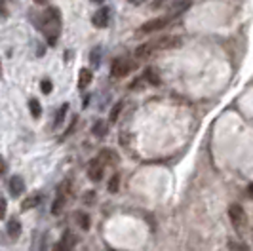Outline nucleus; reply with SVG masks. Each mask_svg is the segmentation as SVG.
Wrapping results in <instances>:
<instances>
[{"instance_id":"obj_8","label":"nucleus","mask_w":253,"mask_h":251,"mask_svg":"<svg viewBox=\"0 0 253 251\" xmlns=\"http://www.w3.org/2000/svg\"><path fill=\"white\" fill-rule=\"evenodd\" d=\"M67 194H69V188H65V185L57 190V198H55L53 206H51V213L53 215L61 213V209L65 208V202H67Z\"/></svg>"},{"instance_id":"obj_14","label":"nucleus","mask_w":253,"mask_h":251,"mask_svg":"<svg viewBox=\"0 0 253 251\" xmlns=\"http://www.w3.org/2000/svg\"><path fill=\"white\" fill-rule=\"evenodd\" d=\"M91 131H93V135H97V137H105L107 135V122H103V120H97L93 127H91Z\"/></svg>"},{"instance_id":"obj_9","label":"nucleus","mask_w":253,"mask_h":251,"mask_svg":"<svg viewBox=\"0 0 253 251\" xmlns=\"http://www.w3.org/2000/svg\"><path fill=\"white\" fill-rule=\"evenodd\" d=\"M23 192H25V183H23V179L19 175H13L12 179H10V194L15 196V198H19Z\"/></svg>"},{"instance_id":"obj_4","label":"nucleus","mask_w":253,"mask_h":251,"mask_svg":"<svg viewBox=\"0 0 253 251\" xmlns=\"http://www.w3.org/2000/svg\"><path fill=\"white\" fill-rule=\"evenodd\" d=\"M133 63L129 61L127 57H116L113 61V65H111V75L114 76V78H122V76L129 75L131 71H133Z\"/></svg>"},{"instance_id":"obj_21","label":"nucleus","mask_w":253,"mask_h":251,"mask_svg":"<svg viewBox=\"0 0 253 251\" xmlns=\"http://www.w3.org/2000/svg\"><path fill=\"white\" fill-rule=\"evenodd\" d=\"M122 105H124L122 101H118V103L114 105V109H113V111H111V116H109V120H111V124H114V122L118 120V114H120V111H122Z\"/></svg>"},{"instance_id":"obj_1","label":"nucleus","mask_w":253,"mask_h":251,"mask_svg":"<svg viewBox=\"0 0 253 251\" xmlns=\"http://www.w3.org/2000/svg\"><path fill=\"white\" fill-rule=\"evenodd\" d=\"M40 29L46 35L50 46H55L57 38L61 35V13L57 8H48L40 17Z\"/></svg>"},{"instance_id":"obj_24","label":"nucleus","mask_w":253,"mask_h":251,"mask_svg":"<svg viewBox=\"0 0 253 251\" xmlns=\"http://www.w3.org/2000/svg\"><path fill=\"white\" fill-rule=\"evenodd\" d=\"M8 4H10V0H0V17L8 15Z\"/></svg>"},{"instance_id":"obj_16","label":"nucleus","mask_w":253,"mask_h":251,"mask_svg":"<svg viewBox=\"0 0 253 251\" xmlns=\"http://www.w3.org/2000/svg\"><path fill=\"white\" fill-rule=\"evenodd\" d=\"M38 202H40V194H31V196H27L25 200H23L21 208H23V209H31V208L38 206Z\"/></svg>"},{"instance_id":"obj_23","label":"nucleus","mask_w":253,"mask_h":251,"mask_svg":"<svg viewBox=\"0 0 253 251\" xmlns=\"http://www.w3.org/2000/svg\"><path fill=\"white\" fill-rule=\"evenodd\" d=\"M51 88H53V86H51V80H48V78H44V80L40 82V89H42V93H46V95H48V93L51 91Z\"/></svg>"},{"instance_id":"obj_20","label":"nucleus","mask_w":253,"mask_h":251,"mask_svg":"<svg viewBox=\"0 0 253 251\" xmlns=\"http://www.w3.org/2000/svg\"><path fill=\"white\" fill-rule=\"evenodd\" d=\"M75 242H76L75 236H73L71 232H67L63 236V240H61V246H63L65 250H73V248H75Z\"/></svg>"},{"instance_id":"obj_11","label":"nucleus","mask_w":253,"mask_h":251,"mask_svg":"<svg viewBox=\"0 0 253 251\" xmlns=\"http://www.w3.org/2000/svg\"><path fill=\"white\" fill-rule=\"evenodd\" d=\"M89 82H91V71H89V69H80V75H78V88L80 89L88 88Z\"/></svg>"},{"instance_id":"obj_2","label":"nucleus","mask_w":253,"mask_h":251,"mask_svg":"<svg viewBox=\"0 0 253 251\" xmlns=\"http://www.w3.org/2000/svg\"><path fill=\"white\" fill-rule=\"evenodd\" d=\"M179 46H181V38L179 37H162L158 40H151V42L141 44L139 48L135 50V57L145 59V57H151L152 53H156V51L171 50V48H179Z\"/></svg>"},{"instance_id":"obj_7","label":"nucleus","mask_w":253,"mask_h":251,"mask_svg":"<svg viewBox=\"0 0 253 251\" xmlns=\"http://www.w3.org/2000/svg\"><path fill=\"white\" fill-rule=\"evenodd\" d=\"M109 19H111V12H109V8H99L97 12L93 13L91 23L97 27V29H105V27L109 25Z\"/></svg>"},{"instance_id":"obj_25","label":"nucleus","mask_w":253,"mask_h":251,"mask_svg":"<svg viewBox=\"0 0 253 251\" xmlns=\"http://www.w3.org/2000/svg\"><path fill=\"white\" fill-rule=\"evenodd\" d=\"M168 2H175V0H154L151 4V8L152 10H156V8H162V6H166Z\"/></svg>"},{"instance_id":"obj_5","label":"nucleus","mask_w":253,"mask_h":251,"mask_svg":"<svg viewBox=\"0 0 253 251\" xmlns=\"http://www.w3.org/2000/svg\"><path fill=\"white\" fill-rule=\"evenodd\" d=\"M173 17L171 15H166V17H156V19H151V21H147V23H143L139 29L141 35H149V33H154V31H160V29H164L169 21H171Z\"/></svg>"},{"instance_id":"obj_10","label":"nucleus","mask_w":253,"mask_h":251,"mask_svg":"<svg viewBox=\"0 0 253 251\" xmlns=\"http://www.w3.org/2000/svg\"><path fill=\"white\" fill-rule=\"evenodd\" d=\"M97 158H99L105 166H111V164L114 166V164H118V160H120V158H118V154H116L114 151H111V149H103V151L99 152V156H97Z\"/></svg>"},{"instance_id":"obj_19","label":"nucleus","mask_w":253,"mask_h":251,"mask_svg":"<svg viewBox=\"0 0 253 251\" xmlns=\"http://www.w3.org/2000/svg\"><path fill=\"white\" fill-rule=\"evenodd\" d=\"M76 223L82 226V230H88L89 228V217L86 213H82V211H78V213H76Z\"/></svg>"},{"instance_id":"obj_27","label":"nucleus","mask_w":253,"mask_h":251,"mask_svg":"<svg viewBox=\"0 0 253 251\" xmlns=\"http://www.w3.org/2000/svg\"><path fill=\"white\" fill-rule=\"evenodd\" d=\"M4 171H6V160L0 156V177H2V173H4Z\"/></svg>"},{"instance_id":"obj_26","label":"nucleus","mask_w":253,"mask_h":251,"mask_svg":"<svg viewBox=\"0 0 253 251\" xmlns=\"http://www.w3.org/2000/svg\"><path fill=\"white\" fill-rule=\"evenodd\" d=\"M4 213H6V202L0 200V219L4 217Z\"/></svg>"},{"instance_id":"obj_22","label":"nucleus","mask_w":253,"mask_h":251,"mask_svg":"<svg viewBox=\"0 0 253 251\" xmlns=\"http://www.w3.org/2000/svg\"><path fill=\"white\" fill-rule=\"evenodd\" d=\"M118 185H120V175L114 173V175L111 177V181H109V192H116V190H118Z\"/></svg>"},{"instance_id":"obj_18","label":"nucleus","mask_w":253,"mask_h":251,"mask_svg":"<svg viewBox=\"0 0 253 251\" xmlns=\"http://www.w3.org/2000/svg\"><path fill=\"white\" fill-rule=\"evenodd\" d=\"M29 109H31V114H33L35 118H40V116H42V107H40L38 99H31V101H29Z\"/></svg>"},{"instance_id":"obj_30","label":"nucleus","mask_w":253,"mask_h":251,"mask_svg":"<svg viewBox=\"0 0 253 251\" xmlns=\"http://www.w3.org/2000/svg\"><path fill=\"white\" fill-rule=\"evenodd\" d=\"M129 2H131V4H141L143 0H129Z\"/></svg>"},{"instance_id":"obj_31","label":"nucleus","mask_w":253,"mask_h":251,"mask_svg":"<svg viewBox=\"0 0 253 251\" xmlns=\"http://www.w3.org/2000/svg\"><path fill=\"white\" fill-rule=\"evenodd\" d=\"M35 2H37V4H46L48 0H35Z\"/></svg>"},{"instance_id":"obj_28","label":"nucleus","mask_w":253,"mask_h":251,"mask_svg":"<svg viewBox=\"0 0 253 251\" xmlns=\"http://www.w3.org/2000/svg\"><path fill=\"white\" fill-rule=\"evenodd\" d=\"M93 202V192H88L86 194V204H91Z\"/></svg>"},{"instance_id":"obj_12","label":"nucleus","mask_w":253,"mask_h":251,"mask_svg":"<svg viewBox=\"0 0 253 251\" xmlns=\"http://www.w3.org/2000/svg\"><path fill=\"white\" fill-rule=\"evenodd\" d=\"M8 236L10 238H19V234H21V225H19V221L17 219H12V221H8Z\"/></svg>"},{"instance_id":"obj_32","label":"nucleus","mask_w":253,"mask_h":251,"mask_svg":"<svg viewBox=\"0 0 253 251\" xmlns=\"http://www.w3.org/2000/svg\"><path fill=\"white\" fill-rule=\"evenodd\" d=\"M0 78H2V63H0Z\"/></svg>"},{"instance_id":"obj_29","label":"nucleus","mask_w":253,"mask_h":251,"mask_svg":"<svg viewBox=\"0 0 253 251\" xmlns=\"http://www.w3.org/2000/svg\"><path fill=\"white\" fill-rule=\"evenodd\" d=\"M248 194H250V196L253 198V183L250 185V187H248Z\"/></svg>"},{"instance_id":"obj_6","label":"nucleus","mask_w":253,"mask_h":251,"mask_svg":"<svg viewBox=\"0 0 253 251\" xmlns=\"http://www.w3.org/2000/svg\"><path fill=\"white\" fill-rule=\"evenodd\" d=\"M103 171H105V164L99 160V158H93L91 162L88 164V177L89 181L97 183L103 179Z\"/></svg>"},{"instance_id":"obj_17","label":"nucleus","mask_w":253,"mask_h":251,"mask_svg":"<svg viewBox=\"0 0 253 251\" xmlns=\"http://www.w3.org/2000/svg\"><path fill=\"white\" fill-rule=\"evenodd\" d=\"M228 251H250V248H248L244 242H238V240H228Z\"/></svg>"},{"instance_id":"obj_13","label":"nucleus","mask_w":253,"mask_h":251,"mask_svg":"<svg viewBox=\"0 0 253 251\" xmlns=\"http://www.w3.org/2000/svg\"><path fill=\"white\" fill-rule=\"evenodd\" d=\"M67 113H69V105L67 103H63L61 107H59V111L55 113V120H53V127H57V126L63 124L65 116H67Z\"/></svg>"},{"instance_id":"obj_3","label":"nucleus","mask_w":253,"mask_h":251,"mask_svg":"<svg viewBox=\"0 0 253 251\" xmlns=\"http://www.w3.org/2000/svg\"><path fill=\"white\" fill-rule=\"evenodd\" d=\"M228 217H230V223L234 226V230L238 234H246V230H248V215H246L240 204H232L228 208Z\"/></svg>"},{"instance_id":"obj_15","label":"nucleus","mask_w":253,"mask_h":251,"mask_svg":"<svg viewBox=\"0 0 253 251\" xmlns=\"http://www.w3.org/2000/svg\"><path fill=\"white\" fill-rule=\"evenodd\" d=\"M143 80H147V82L152 84V86L160 84V76L156 75V71H154V69H147V71H145V76H143Z\"/></svg>"}]
</instances>
